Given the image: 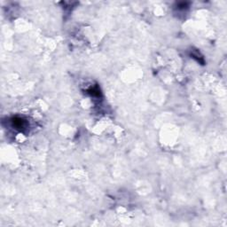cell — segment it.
<instances>
[{
    "label": "cell",
    "mask_w": 227,
    "mask_h": 227,
    "mask_svg": "<svg viewBox=\"0 0 227 227\" xmlns=\"http://www.w3.org/2000/svg\"><path fill=\"white\" fill-rule=\"evenodd\" d=\"M13 124L16 129H22L25 126V122L22 118H18V117H16L13 120Z\"/></svg>",
    "instance_id": "obj_1"
}]
</instances>
